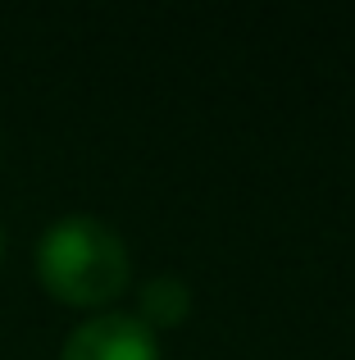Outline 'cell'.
<instances>
[{
    "mask_svg": "<svg viewBox=\"0 0 355 360\" xmlns=\"http://www.w3.org/2000/svg\"><path fill=\"white\" fill-rule=\"evenodd\" d=\"M36 269L55 297L91 306V301H109L128 283V251L100 219L69 214L46 229L36 246Z\"/></svg>",
    "mask_w": 355,
    "mask_h": 360,
    "instance_id": "1",
    "label": "cell"
},
{
    "mask_svg": "<svg viewBox=\"0 0 355 360\" xmlns=\"http://www.w3.org/2000/svg\"><path fill=\"white\" fill-rule=\"evenodd\" d=\"M64 360H160V347L142 319L100 315L64 342Z\"/></svg>",
    "mask_w": 355,
    "mask_h": 360,
    "instance_id": "2",
    "label": "cell"
},
{
    "mask_svg": "<svg viewBox=\"0 0 355 360\" xmlns=\"http://www.w3.org/2000/svg\"><path fill=\"white\" fill-rule=\"evenodd\" d=\"M187 306H192V297H187V288L178 278H155L151 288L142 292V324L146 328H173L182 324Z\"/></svg>",
    "mask_w": 355,
    "mask_h": 360,
    "instance_id": "3",
    "label": "cell"
}]
</instances>
